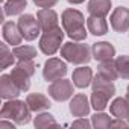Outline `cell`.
I'll return each mask as SVG.
<instances>
[{"mask_svg": "<svg viewBox=\"0 0 129 129\" xmlns=\"http://www.w3.org/2000/svg\"><path fill=\"white\" fill-rule=\"evenodd\" d=\"M109 23L115 32L123 34V32L129 30V9L124 6L115 8L109 17Z\"/></svg>", "mask_w": 129, "mask_h": 129, "instance_id": "obj_9", "label": "cell"}, {"mask_svg": "<svg viewBox=\"0 0 129 129\" xmlns=\"http://www.w3.org/2000/svg\"><path fill=\"white\" fill-rule=\"evenodd\" d=\"M20 93L23 91L14 82L11 75H2V78H0V97L3 100H11V99H17Z\"/></svg>", "mask_w": 129, "mask_h": 129, "instance_id": "obj_10", "label": "cell"}, {"mask_svg": "<svg viewBox=\"0 0 129 129\" xmlns=\"http://www.w3.org/2000/svg\"><path fill=\"white\" fill-rule=\"evenodd\" d=\"M67 75V64L58 59V58H49L44 62V69H43V78L47 82H53L58 79H62Z\"/></svg>", "mask_w": 129, "mask_h": 129, "instance_id": "obj_6", "label": "cell"}, {"mask_svg": "<svg viewBox=\"0 0 129 129\" xmlns=\"http://www.w3.org/2000/svg\"><path fill=\"white\" fill-rule=\"evenodd\" d=\"M115 67L118 72V78L129 79V55H121L115 58Z\"/></svg>", "mask_w": 129, "mask_h": 129, "instance_id": "obj_26", "label": "cell"}, {"mask_svg": "<svg viewBox=\"0 0 129 129\" xmlns=\"http://www.w3.org/2000/svg\"><path fill=\"white\" fill-rule=\"evenodd\" d=\"M73 85L75 84H72L70 81L64 79V78L62 79H58V81H53L49 85V96L53 100H56V102H66L75 93Z\"/></svg>", "mask_w": 129, "mask_h": 129, "instance_id": "obj_7", "label": "cell"}, {"mask_svg": "<svg viewBox=\"0 0 129 129\" xmlns=\"http://www.w3.org/2000/svg\"><path fill=\"white\" fill-rule=\"evenodd\" d=\"M37 18H38L40 27L43 32H47V30L58 27V14L50 8H41L37 14Z\"/></svg>", "mask_w": 129, "mask_h": 129, "instance_id": "obj_13", "label": "cell"}, {"mask_svg": "<svg viewBox=\"0 0 129 129\" xmlns=\"http://www.w3.org/2000/svg\"><path fill=\"white\" fill-rule=\"evenodd\" d=\"M34 126L35 127H49V126H58V121L55 117L49 112H41L34 118Z\"/></svg>", "mask_w": 129, "mask_h": 129, "instance_id": "obj_28", "label": "cell"}, {"mask_svg": "<svg viewBox=\"0 0 129 129\" xmlns=\"http://www.w3.org/2000/svg\"><path fill=\"white\" fill-rule=\"evenodd\" d=\"M109 112L112 114V117L117 118H127L129 117V100L126 97H117L112 100V103L109 105Z\"/></svg>", "mask_w": 129, "mask_h": 129, "instance_id": "obj_17", "label": "cell"}, {"mask_svg": "<svg viewBox=\"0 0 129 129\" xmlns=\"http://www.w3.org/2000/svg\"><path fill=\"white\" fill-rule=\"evenodd\" d=\"M126 99L129 100V85H127V94H126Z\"/></svg>", "mask_w": 129, "mask_h": 129, "instance_id": "obj_34", "label": "cell"}, {"mask_svg": "<svg viewBox=\"0 0 129 129\" xmlns=\"http://www.w3.org/2000/svg\"><path fill=\"white\" fill-rule=\"evenodd\" d=\"M127 126H129V123H127V120L124 121V118L114 117V120L111 121V127H127Z\"/></svg>", "mask_w": 129, "mask_h": 129, "instance_id": "obj_31", "label": "cell"}, {"mask_svg": "<svg viewBox=\"0 0 129 129\" xmlns=\"http://www.w3.org/2000/svg\"><path fill=\"white\" fill-rule=\"evenodd\" d=\"M62 27L66 34L73 40V41H84L87 38V30H85V18L84 14L78 9L67 8L64 9L61 15Z\"/></svg>", "mask_w": 129, "mask_h": 129, "instance_id": "obj_1", "label": "cell"}, {"mask_svg": "<svg viewBox=\"0 0 129 129\" xmlns=\"http://www.w3.org/2000/svg\"><path fill=\"white\" fill-rule=\"evenodd\" d=\"M111 99L109 94L106 93H102V91H93L91 93V106L96 109V111H103L106 106H108V100Z\"/></svg>", "mask_w": 129, "mask_h": 129, "instance_id": "obj_24", "label": "cell"}, {"mask_svg": "<svg viewBox=\"0 0 129 129\" xmlns=\"http://www.w3.org/2000/svg\"><path fill=\"white\" fill-rule=\"evenodd\" d=\"M73 127H85V129H88L90 126H93V123L91 121H88L85 117H79L76 121H73V124H72Z\"/></svg>", "mask_w": 129, "mask_h": 129, "instance_id": "obj_29", "label": "cell"}, {"mask_svg": "<svg viewBox=\"0 0 129 129\" xmlns=\"http://www.w3.org/2000/svg\"><path fill=\"white\" fill-rule=\"evenodd\" d=\"M34 73H35L34 59L18 61L17 66H15V69H12V72H11V78L20 87L21 91H27L30 88V78L34 76Z\"/></svg>", "mask_w": 129, "mask_h": 129, "instance_id": "obj_4", "label": "cell"}, {"mask_svg": "<svg viewBox=\"0 0 129 129\" xmlns=\"http://www.w3.org/2000/svg\"><path fill=\"white\" fill-rule=\"evenodd\" d=\"M97 73L109 81H115L118 78V72H117V67H115V61H105V62H100L99 67H97Z\"/></svg>", "mask_w": 129, "mask_h": 129, "instance_id": "obj_21", "label": "cell"}, {"mask_svg": "<svg viewBox=\"0 0 129 129\" xmlns=\"http://www.w3.org/2000/svg\"><path fill=\"white\" fill-rule=\"evenodd\" d=\"M72 81H73L75 87L87 88L93 82V70L90 67H78L72 75Z\"/></svg>", "mask_w": 129, "mask_h": 129, "instance_id": "obj_16", "label": "cell"}, {"mask_svg": "<svg viewBox=\"0 0 129 129\" xmlns=\"http://www.w3.org/2000/svg\"><path fill=\"white\" fill-rule=\"evenodd\" d=\"M6 127L14 129V124H12V121L9 123V121H6V118H2V121H0V129H6Z\"/></svg>", "mask_w": 129, "mask_h": 129, "instance_id": "obj_32", "label": "cell"}, {"mask_svg": "<svg viewBox=\"0 0 129 129\" xmlns=\"http://www.w3.org/2000/svg\"><path fill=\"white\" fill-rule=\"evenodd\" d=\"M93 58L99 62H105V61H112L115 56V47L108 43V41H100V43H94L93 44Z\"/></svg>", "mask_w": 129, "mask_h": 129, "instance_id": "obj_12", "label": "cell"}, {"mask_svg": "<svg viewBox=\"0 0 129 129\" xmlns=\"http://www.w3.org/2000/svg\"><path fill=\"white\" fill-rule=\"evenodd\" d=\"M27 8L26 0H6L3 5V12L6 15H20Z\"/></svg>", "mask_w": 129, "mask_h": 129, "instance_id": "obj_22", "label": "cell"}, {"mask_svg": "<svg viewBox=\"0 0 129 129\" xmlns=\"http://www.w3.org/2000/svg\"><path fill=\"white\" fill-rule=\"evenodd\" d=\"M0 117L9 118L15 124H27L32 118V111L26 102L18 99H11L3 103L2 109H0Z\"/></svg>", "mask_w": 129, "mask_h": 129, "instance_id": "obj_2", "label": "cell"}, {"mask_svg": "<svg viewBox=\"0 0 129 129\" xmlns=\"http://www.w3.org/2000/svg\"><path fill=\"white\" fill-rule=\"evenodd\" d=\"M111 117L102 111H96V114L91 117V123L96 129H106V127H111Z\"/></svg>", "mask_w": 129, "mask_h": 129, "instance_id": "obj_27", "label": "cell"}, {"mask_svg": "<svg viewBox=\"0 0 129 129\" xmlns=\"http://www.w3.org/2000/svg\"><path fill=\"white\" fill-rule=\"evenodd\" d=\"M26 103H27V106L30 108L32 112H43V111H46V109H49L52 106L50 100L41 93H30V94H27Z\"/></svg>", "mask_w": 129, "mask_h": 129, "instance_id": "obj_15", "label": "cell"}, {"mask_svg": "<svg viewBox=\"0 0 129 129\" xmlns=\"http://www.w3.org/2000/svg\"><path fill=\"white\" fill-rule=\"evenodd\" d=\"M2 34H3V40L8 44H11L12 47L21 44L23 35H21L17 23H14V21H5L3 23V27H2Z\"/></svg>", "mask_w": 129, "mask_h": 129, "instance_id": "obj_14", "label": "cell"}, {"mask_svg": "<svg viewBox=\"0 0 129 129\" xmlns=\"http://www.w3.org/2000/svg\"><path fill=\"white\" fill-rule=\"evenodd\" d=\"M69 3H72V5H81V3H84L85 0H67Z\"/></svg>", "mask_w": 129, "mask_h": 129, "instance_id": "obj_33", "label": "cell"}, {"mask_svg": "<svg viewBox=\"0 0 129 129\" xmlns=\"http://www.w3.org/2000/svg\"><path fill=\"white\" fill-rule=\"evenodd\" d=\"M64 32L59 26L56 29H52V30H47V32H43V37L40 38V50L47 55V56H52L55 55L61 44H62V40H64Z\"/></svg>", "mask_w": 129, "mask_h": 129, "instance_id": "obj_5", "label": "cell"}, {"mask_svg": "<svg viewBox=\"0 0 129 129\" xmlns=\"http://www.w3.org/2000/svg\"><path fill=\"white\" fill-rule=\"evenodd\" d=\"M17 24H18V29H20V32H21V35H23V38L26 41H34L41 32L38 18H35L32 14L20 15Z\"/></svg>", "mask_w": 129, "mask_h": 129, "instance_id": "obj_8", "label": "cell"}, {"mask_svg": "<svg viewBox=\"0 0 129 129\" xmlns=\"http://www.w3.org/2000/svg\"><path fill=\"white\" fill-rule=\"evenodd\" d=\"M91 109V103L88 102V97L82 93L73 96L72 102H70V112L73 117H87L90 114Z\"/></svg>", "mask_w": 129, "mask_h": 129, "instance_id": "obj_11", "label": "cell"}, {"mask_svg": "<svg viewBox=\"0 0 129 129\" xmlns=\"http://www.w3.org/2000/svg\"><path fill=\"white\" fill-rule=\"evenodd\" d=\"M126 120H127V123H129V117H127V118H126Z\"/></svg>", "mask_w": 129, "mask_h": 129, "instance_id": "obj_35", "label": "cell"}, {"mask_svg": "<svg viewBox=\"0 0 129 129\" xmlns=\"http://www.w3.org/2000/svg\"><path fill=\"white\" fill-rule=\"evenodd\" d=\"M12 52L18 61H29L37 56V49L32 46H15Z\"/></svg>", "mask_w": 129, "mask_h": 129, "instance_id": "obj_23", "label": "cell"}, {"mask_svg": "<svg viewBox=\"0 0 129 129\" xmlns=\"http://www.w3.org/2000/svg\"><path fill=\"white\" fill-rule=\"evenodd\" d=\"M93 50L90 49L88 44H82L79 41H69L66 44H62L61 47V56L72 62V64H78V66H82V64H88L93 58Z\"/></svg>", "mask_w": 129, "mask_h": 129, "instance_id": "obj_3", "label": "cell"}, {"mask_svg": "<svg viewBox=\"0 0 129 129\" xmlns=\"http://www.w3.org/2000/svg\"><path fill=\"white\" fill-rule=\"evenodd\" d=\"M14 59H15L14 52H11L8 49V44L2 43V44H0V70H5L9 66H12Z\"/></svg>", "mask_w": 129, "mask_h": 129, "instance_id": "obj_25", "label": "cell"}, {"mask_svg": "<svg viewBox=\"0 0 129 129\" xmlns=\"http://www.w3.org/2000/svg\"><path fill=\"white\" fill-rule=\"evenodd\" d=\"M91 87H93V91H102V93H106L109 94L111 97L115 94V87L112 84V81L100 76L99 73L96 75V78H93V82H91Z\"/></svg>", "mask_w": 129, "mask_h": 129, "instance_id": "obj_20", "label": "cell"}, {"mask_svg": "<svg viewBox=\"0 0 129 129\" xmlns=\"http://www.w3.org/2000/svg\"><path fill=\"white\" fill-rule=\"evenodd\" d=\"M34 3L38 8H52L58 3V0H34Z\"/></svg>", "mask_w": 129, "mask_h": 129, "instance_id": "obj_30", "label": "cell"}, {"mask_svg": "<svg viewBox=\"0 0 129 129\" xmlns=\"http://www.w3.org/2000/svg\"><path fill=\"white\" fill-rule=\"evenodd\" d=\"M88 12L94 17H106L111 9V0H90L88 2Z\"/></svg>", "mask_w": 129, "mask_h": 129, "instance_id": "obj_18", "label": "cell"}, {"mask_svg": "<svg viewBox=\"0 0 129 129\" xmlns=\"http://www.w3.org/2000/svg\"><path fill=\"white\" fill-rule=\"evenodd\" d=\"M87 27H88V32H91L96 37H102L108 32V23L103 17L90 15L87 18Z\"/></svg>", "mask_w": 129, "mask_h": 129, "instance_id": "obj_19", "label": "cell"}]
</instances>
